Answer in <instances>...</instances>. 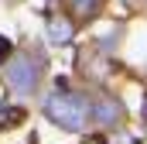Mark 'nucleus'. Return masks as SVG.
<instances>
[{
    "label": "nucleus",
    "mask_w": 147,
    "mask_h": 144,
    "mask_svg": "<svg viewBox=\"0 0 147 144\" xmlns=\"http://www.w3.org/2000/svg\"><path fill=\"white\" fill-rule=\"evenodd\" d=\"M65 3H69V14H72L75 21H86L96 10V0H65Z\"/></svg>",
    "instance_id": "5"
},
{
    "label": "nucleus",
    "mask_w": 147,
    "mask_h": 144,
    "mask_svg": "<svg viewBox=\"0 0 147 144\" xmlns=\"http://www.w3.org/2000/svg\"><path fill=\"white\" fill-rule=\"evenodd\" d=\"M45 28H48V41L51 45H69L75 35L72 21H65V14H48L45 17Z\"/></svg>",
    "instance_id": "4"
},
{
    "label": "nucleus",
    "mask_w": 147,
    "mask_h": 144,
    "mask_svg": "<svg viewBox=\"0 0 147 144\" xmlns=\"http://www.w3.org/2000/svg\"><path fill=\"white\" fill-rule=\"evenodd\" d=\"M89 144H106V141H103V137H96V141H89Z\"/></svg>",
    "instance_id": "8"
},
{
    "label": "nucleus",
    "mask_w": 147,
    "mask_h": 144,
    "mask_svg": "<svg viewBox=\"0 0 147 144\" xmlns=\"http://www.w3.org/2000/svg\"><path fill=\"white\" fill-rule=\"evenodd\" d=\"M92 120H96L99 127H116V124L123 120V103H120L116 96H99V100L92 103Z\"/></svg>",
    "instance_id": "3"
},
{
    "label": "nucleus",
    "mask_w": 147,
    "mask_h": 144,
    "mask_svg": "<svg viewBox=\"0 0 147 144\" xmlns=\"http://www.w3.org/2000/svg\"><path fill=\"white\" fill-rule=\"evenodd\" d=\"M144 120H147V103H144Z\"/></svg>",
    "instance_id": "9"
},
{
    "label": "nucleus",
    "mask_w": 147,
    "mask_h": 144,
    "mask_svg": "<svg viewBox=\"0 0 147 144\" xmlns=\"http://www.w3.org/2000/svg\"><path fill=\"white\" fill-rule=\"evenodd\" d=\"M41 58H38L34 52H17V55H10L7 58V82H10V89L14 93H34L38 89V79H41Z\"/></svg>",
    "instance_id": "2"
},
{
    "label": "nucleus",
    "mask_w": 147,
    "mask_h": 144,
    "mask_svg": "<svg viewBox=\"0 0 147 144\" xmlns=\"http://www.w3.org/2000/svg\"><path fill=\"white\" fill-rule=\"evenodd\" d=\"M45 113L58 124V127H65V130H86L89 127V120H92V103L82 96V93H51L48 100H45Z\"/></svg>",
    "instance_id": "1"
},
{
    "label": "nucleus",
    "mask_w": 147,
    "mask_h": 144,
    "mask_svg": "<svg viewBox=\"0 0 147 144\" xmlns=\"http://www.w3.org/2000/svg\"><path fill=\"white\" fill-rule=\"evenodd\" d=\"M10 48H14V45H10V38L0 35V62H7V58H10Z\"/></svg>",
    "instance_id": "7"
},
{
    "label": "nucleus",
    "mask_w": 147,
    "mask_h": 144,
    "mask_svg": "<svg viewBox=\"0 0 147 144\" xmlns=\"http://www.w3.org/2000/svg\"><path fill=\"white\" fill-rule=\"evenodd\" d=\"M21 120H24V110L21 107H7V110H0V127H7V124H21Z\"/></svg>",
    "instance_id": "6"
}]
</instances>
